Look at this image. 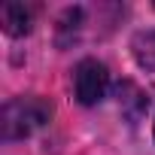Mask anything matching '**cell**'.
<instances>
[{"label": "cell", "instance_id": "277c9868", "mask_svg": "<svg viewBox=\"0 0 155 155\" xmlns=\"http://www.w3.org/2000/svg\"><path fill=\"white\" fill-rule=\"evenodd\" d=\"M134 58H137L140 67H146V70L155 73V31L140 34V37L134 40Z\"/></svg>", "mask_w": 155, "mask_h": 155}, {"label": "cell", "instance_id": "6da1fadb", "mask_svg": "<svg viewBox=\"0 0 155 155\" xmlns=\"http://www.w3.org/2000/svg\"><path fill=\"white\" fill-rule=\"evenodd\" d=\"M52 116V107L40 97H18L3 107V140H21L43 128Z\"/></svg>", "mask_w": 155, "mask_h": 155}, {"label": "cell", "instance_id": "7a4b0ae2", "mask_svg": "<svg viewBox=\"0 0 155 155\" xmlns=\"http://www.w3.org/2000/svg\"><path fill=\"white\" fill-rule=\"evenodd\" d=\"M73 88H76V97H79V104L91 107L97 101H104L107 88H110V73L101 61L94 58H85L76 64V73H73Z\"/></svg>", "mask_w": 155, "mask_h": 155}, {"label": "cell", "instance_id": "3957f363", "mask_svg": "<svg viewBox=\"0 0 155 155\" xmlns=\"http://www.w3.org/2000/svg\"><path fill=\"white\" fill-rule=\"evenodd\" d=\"M0 15H3L6 34H12V37H21V34L31 31V9L25 3H3V12Z\"/></svg>", "mask_w": 155, "mask_h": 155}]
</instances>
